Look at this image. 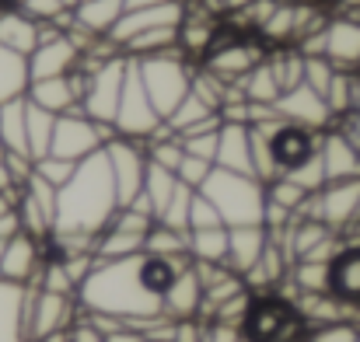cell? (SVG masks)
I'll use <instances>...</instances> for the list:
<instances>
[{"mask_svg":"<svg viewBox=\"0 0 360 342\" xmlns=\"http://www.w3.org/2000/svg\"><path fill=\"white\" fill-rule=\"evenodd\" d=\"M336 126H340V129H347V133H357V136H360V112H350L347 119H340Z\"/></svg>","mask_w":360,"mask_h":342,"instance_id":"681fc988","label":"cell"},{"mask_svg":"<svg viewBox=\"0 0 360 342\" xmlns=\"http://www.w3.org/2000/svg\"><path fill=\"white\" fill-rule=\"evenodd\" d=\"M165 119L158 115L147 88H143V77H140V67L136 60H129L126 67V84H122V98H120V112H116V136L126 140H150L158 133Z\"/></svg>","mask_w":360,"mask_h":342,"instance_id":"ba28073f","label":"cell"},{"mask_svg":"<svg viewBox=\"0 0 360 342\" xmlns=\"http://www.w3.org/2000/svg\"><path fill=\"white\" fill-rule=\"evenodd\" d=\"M53 129H56V115L35 102H28V150H32V161H42L49 157V147H53Z\"/></svg>","mask_w":360,"mask_h":342,"instance_id":"1f68e13d","label":"cell"},{"mask_svg":"<svg viewBox=\"0 0 360 342\" xmlns=\"http://www.w3.org/2000/svg\"><path fill=\"white\" fill-rule=\"evenodd\" d=\"M175 189H179L175 171H168V168H161V164H154V161H150L147 178H143V192H147V199H150V206H154V213H158V217H161V213H165V206L172 203Z\"/></svg>","mask_w":360,"mask_h":342,"instance_id":"836d02e7","label":"cell"},{"mask_svg":"<svg viewBox=\"0 0 360 342\" xmlns=\"http://www.w3.org/2000/svg\"><path fill=\"white\" fill-rule=\"evenodd\" d=\"M42 265H46V241L21 230L7 241L4 248V258H0V279L4 283H18V287H28V283H39L42 276Z\"/></svg>","mask_w":360,"mask_h":342,"instance_id":"8fae6325","label":"cell"},{"mask_svg":"<svg viewBox=\"0 0 360 342\" xmlns=\"http://www.w3.org/2000/svg\"><path fill=\"white\" fill-rule=\"evenodd\" d=\"M214 115H221V112H214V109H210V105H207V102L196 95V91H189V98H186V102L175 109V112L168 115L165 122H168V126H172V129L182 136L186 129H193V126H200V122H207V119H214Z\"/></svg>","mask_w":360,"mask_h":342,"instance_id":"e575fe53","label":"cell"},{"mask_svg":"<svg viewBox=\"0 0 360 342\" xmlns=\"http://www.w3.org/2000/svg\"><path fill=\"white\" fill-rule=\"evenodd\" d=\"M241 91H245V98L248 102H255V105H276L280 102V95H283V88H280V81H276V74H273V67H269V60H262L252 74H245L238 81Z\"/></svg>","mask_w":360,"mask_h":342,"instance_id":"f1b7e54d","label":"cell"},{"mask_svg":"<svg viewBox=\"0 0 360 342\" xmlns=\"http://www.w3.org/2000/svg\"><path fill=\"white\" fill-rule=\"evenodd\" d=\"M28 88H32L28 56L0 46V105L14 102V98H28Z\"/></svg>","mask_w":360,"mask_h":342,"instance_id":"4316f807","label":"cell"},{"mask_svg":"<svg viewBox=\"0 0 360 342\" xmlns=\"http://www.w3.org/2000/svg\"><path fill=\"white\" fill-rule=\"evenodd\" d=\"M193 196H196V189H189V185H182V182H179V189H175L172 203L165 206V213L158 217V224H165V228H172V230H186V234H189V210H193Z\"/></svg>","mask_w":360,"mask_h":342,"instance_id":"d590c367","label":"cell"},{"mask_svg":"<svg viewBox=\"0 0 360 342\" xmlns=\"http://www.w3.org/2000/svg\"><path fill=\"white\" fill-rule=\"evenodd\" d=\"M354 112H360V70H354Z\"/></svg>","mask_w":360,"mask_h":342,"instance_id":"f907efd6","label":"cell"},{"mask_svg":"<svg viewBox=\"0 0 360 342\" xmlns=\"http://www.w3.org/2000/svg\"><path fill=\"white\" fill-rule=\"evenodd\" d=\"M182 21H186V4L182 0H158V4H147V7H126V14L120 18V25L112 28L109 39L122 49L140 32L172 28V25H182Z\"/></svg>","mask_w":360,"mask_h":342,"instance_id":"7c38bea8","label":"cell"},{"mask_svg":"<svg viewBox=\"0 0 360 342\" xmlns=\"http://www.w3.org/2000/svg\"><path fill=\"white\" fill-rule=\"evenodd\" d=\"M70 342H105V336H102V332H98L84 315H81V318H77V325L70 329Z\"/></svg>","mask_w":360,"mask_h":342,"instance_id":"bcb514c9","label":"cell"},{"mask_svg":"<svg viewBox=\"0 0 360 342\" xmlns=\"http://www.w3.org/2000/svg\"><path fill=\"white\" fill-rule=\"evenodd\" d=\"M308 342H360L357 322H333V325H319L308 332Z\"/></svg>","mask_w":360,"mask_h":342,"instance_id":"ee69618b","label":"cell"},{"mask_svg":"<svg viewBox=\"0 0 360 342\" xmlns=\"http://www.w3.org/2000/svg\"><path fill=\"white\" fill-rule=\"evenodd\" d=\"M63 4H67V7H70V11H74V7H77V4H81V0H63Z\"/></svg>","mask_w":360,"mask_h":342,"instance_id":"11a10c76","label":"cell"},{"mask_svg":"<svg viewBox=\"0 0 360 342\" xmlns=\"http://www.w3.org/2000/svg\"><path fill=\"white\" fill-rule=\"evenodd\" d=\"M210 171H214V164L210 161H203V157H193V154H186L182 157V164H179V171H175V178L182 182V185H189V189H203V182L210 178Z\"/></svg>","mask_w":360,"mask_h":342,"instance_id":"7bdbcfd3","label":"cell"},{"mask_svg":"<svg viewBox=\"0 0 360 342\" xmlns=\"http://www.w3.org/2000/svg\"><path fill=\"white\" fill-rule=\"evenodd\" d=\"M189 258L193 262H228V228L189 230Z\"/></svg>","mask_w":360,"mask_h":342,"instance_id":"4dcf8cb0","label":"cell"},{"mask_svg":"<svg viewBox=\"0 0 360 342\" xmlns=\"http://www.w3.org/2000/svg\"><path fill=\"white\" fill-rule=\"evenodd\" d=\"M0 342H32L25 322V287L0 279Z\"/></svg>","mask_w":360,"mask_h":342,"instance_id":"d4e9b609","label":"cell"},{"mask_svg":"<svg viewBox=\"0 0 360 342\" xmlns=\"http://www.w3.org/2000/svg\"><path fill=\"white\" fill-rule=\"evenodd\" d=\"M333 77H336V67H333L329 56H304V84H308L311 91H319V95L326 98Z\"/></svg>","mask_w":360,"mask_h":342,"instance_id":"f35d334b","label":"cell"},{"mask_svg":"<svg viewBox=\"0 0 360 342\" xmlns=\"http://www.w3.org/2000/svg\"><path fill=\"white\" fill-rule=\"evenodd\" d=\"M322 164H326V178L329 182H347V178H360V154L357 147L350 143V136L340 129V126H333V129H326V136H322Z\"/></svg>","mask_w":360,"mask_h":342,"instance_id":"ac0fdd59","label":"cell"},{"mask_svg":"<svg viewBox=\"0 0 360 342\" xmlns=\"http://www.w3.org/2000/svg\"><path fill=\"white\" fill-rule=\"evenodd\" d=\"M105 157H109V168H112V182H116L120 206H129V203L143 192V178H147V168H150L147 143H143V140L112 136V140L105 143Z\"/></svg>","mask_w":360,"mask_h":342,"instance_id":"9c48e42d","label":"cell"},{"mask_svg":"<svg viewBox=\"0 0 360 342\" xmlns=\"http://www.w3.org/2000/svg\"><path fill=\"white\" fill-rule=\"evenodd\" d=\"M308 196H311V192H304V189H301L297 182H290L287 175H280L276 182L266 185V199L276 203V206H283V210H290L294 217H297V210L308 203Z\"/></svg>","mask_w":360,"mask_h":342,"instance_id":"8d00e7d4","label":"cell"},{"mask_svg":"<svg viewBox=\"0 0 360 342\" xmlns=\"http://www.w3.org/2000/svg\"><path fill=\"white\" fill-rule=\"evenodd\" d=\"M287 178L297 182L304 192H322V189L329 185V178H326V164H322V154H315L311 161H304L301 168H294Z\"/></svg>","mask_w":360,"mask_h":342,"instance_id":"ab89813d","label":"cell"},{"mask_svg":"<svg viewBox=\"0 0 360 342\" xmlns=\"http://www.w3.org/2000/svg\"><path fill=\"white\" fill-rule=\"evenodd\" d=\"M224 126V122H221ZM217 136H221V129H207V133H193V136H182V147H186V154H193V157H203V161H217Z\"/></svg>","mask_w":360,"mask_h":342,"instance_id":"f6af8a7d","label":"cell"},{"mask_svg":"<svg viewBox=\"0 0 360 342\" xmlns=\"http://www.w3.org/2000/svg\"><path fill=\"white\" fill-rule=\"evenodd\" d=\"M122 14H126V0H81L74 7V25L95 39H109Z\"/></svg>","mask_w":360,"mask_h":342,"instance_id":"603a6c76","label":"cell"},{"mask_svg":"<svg viewBox=\"0 0 360 342\" xmlns=\"http://www.w3.org/2000/svg\"><path fill=\"white\" fill-rule=\"evenodd\" d=\"M105 342H140V332H133V329L126 325V329H120V332L105 336Z\"/></svg>","mask_w":360,"mask_h":342,"instance_id":"c3c4849f","label":"cell"},{"mask_svg":"<svg viewBox=\"0 0 360 342\" xmlns=\"http://www.w3.org/2000/svg\"><path fill=\"white\" fill-rule=\"evenodd\" d=\"M0 154H4V150H0Z\"/></svg>","mask_w":360,"mask_h":342,"instance_id":"94428289","label":"cell"},{"mask_svg":"<svg viewBox=\"0 0 360 342\" xmlns=\"http://www.w3.org/2000/svg\"><path fill=\"white\" fill-rule=\"evenodd\" d=\"M290 297L297 294H329V262H315V258H297L290 265Z\"/></svg>","mask_w":360,"mask_h":342,"instance_id":"83f0119b","label":"cell"},{"mask_svg":"<svg viewBox=\"0 0 360 342\" xmlns=\"http://www.w3.org/2000/svg\"><path fill=\"white\" fill-rule=\"evenodd\" d=\"M326 56L333 60L336 70H360V18L357 14L329 18Z\"/></svg>","mask_w":360,"mask_h":342,"instance_id":"e0dca14e","label":"cell"},{"mask_svg":"<svg viewBox=\"0 0 360 342\" xmlns=\"http://www.w3.org/2000/svg\"><path fill=\"white\" fill-rule=\"evenodd\" d=\"M84 60V53L74 46V39L63 32V35H53V39H42L39 49L28 56V70H32V81H46V77H67L70 70H77Z\"/></svg>","mask_w":360,"mask_h":342,"instance_id":"9a60e30c","label":"cell"},{"mask_svg":"<svg viewBox=\"0 0 360 342\" xmlns=\"http://www.w3.org/2000/svg\"><path fill=\"white\" fill-rule=\"evenodd\" d=\"M112 136H116L112 126H102V122L88 119L81 109H74V112L56 115V129H53V147H49V154L81 164L84 157L105 150V143H109Z\"/></svg>","mask_w":360,"mask_h":342,"instance_id":"8992f818","label":"cell"},{"mask_svg":"<svg viewBox=\"0 0 360 342\" xmlns=\"http://www.w3.org/2000/svg\"><path fill=\"white\" fill-rule=\"evenodd\" d=\"M273 109H276V115H280L283 122H297V126H308V129H319V133H326V129L336 126V119L329 112L326 98H322L319 91H311L308 84H297V88L283 91Z\"/></svg>","mask_w":360,"mask_h":342,"instance_id":"5bb4252c","label":"cell"},{"mask_svg":"<svg viewBox=\"0 0 360 342\" xmlns=\"http://www.w3.org/2000/svg\"><path fill=\"white\" fill-rule=\"evenodd\" d=\"M39 32H42V25L32 21L21 7L0 11V46H7L21 56H32L39 49Z\"/></svg>","mask_w":360,"mask_h":342,"instance_id":"484cf974","label":"cell"},{"mask_svg":"<svg viewBox=\"0 0 360 342\" xmlns=\"http://www.w3.org/2000/svg\"><path fill=\"white\" fill-rule=\"evenodd\" d=\"M147 4H158V0H126V7H147Z\"/></svg>","mask_w":360,"mask_h":342,"instance_id":"f5cc1de1","label":"cell"},{"mask_svg":"<svg viewBox=\"0 0 360 342\" xmlns=\"http://www.w3.org/2000/svg\"><path fill=\"white\" fill-rule=\"evenodd\" d=\"M0 150L32 157L28 150V98H14L0 105Z\"/></svg>","mask_w":360,"mask_h":342,"instance_id":"cb8c5ba5","label":"cell"},{"mask_svg":"<svg viewBox=\"0 0 360 342\" xmlns=\"http://www.w3.org/2000/svg\"><path fill=\"white\" fill-rule=\"evenodd\" d=\"M77 318H81V304L74 294H53V290L39 287L35 304H32V339L70 332L77 325Z\"/></svg>","mask_w":360,"mask_h":342,"instance_id":"4fadbf2b","label":"cell"},{"mask_svg":"<svg viewBox=\"0 0 360 342\" xmlns=\"http://www.w3.org/2000/svg\"><path fill=\"white\" fill-rule=\"evenodd\" d=\"M11 7H18V0H0V11H11Z\"/></svg>","mask_w":360,"mask_h":342,"instance_id":"db71d44e","label":"cell"},{"mask_svg":"<svg viewBox=\"0 0 360 342\" xmlns=\"http://www.w3.org/2000/svg\"><path fill=\"white\" fill-rule=\"evenodd\" d=\"M140 342H154V339H143V336H140Z\"/></svg>","mask_w":360,"mask_h":342,"instance_id":"6f0895ef","label":"cell"},{"mask_svg":"<svg viewBox=\"0 0 360 342\" xmlns=\"http://www.w3.org/2000/svg\"><path fill=\"white\" fill-rule=\"evenodd\" d=\"M4 248H7V241H0V258H4Z\"/></svg>","mask_w":360,"mask_h":342,"instance_id":"9f6ffc18","label":"cell"},{"mask_svg":"<svg viewBox=\"0 0 360 342\" xmlns=\"http://www.w3.org/2000/svg\"><path fill=\"white\" fill-rule=\"evenodd\" d=\"M241 342H245V339H241Z\"/></svg>","mask_w":360,"mask_h":342,"instance_id":"6125c7cd","label":"cell"},{"mask_svg":"<svg viewBox=\"0 0 360 342\" xmlns=\"http://www.w3.org/2000/svg\"><path fill=\"white\" fill-rule=\"evenodd\" d=\"M322 136L319 129H308V126H297V122H276L269 129V150H273V161L280 168V175H290L294 168H301L304 161H311L319 150H322Z\"/></svg>","mask_w":360,"mask_h":342,"instance_id":"30bf717a","label":"cell"},{"mask_svg":"<svg viewBox=\"0 0 360 342\" xmlns=\"http://www.w3.org/2000/svg\"><path fill=\"white\" fill-rule=\"evenodd\" d=\"M200 192L217 206V213L224 217L228 228H262L266 185L255 175H238V171L214 168Z\"/></svg>","mask_w":360,"mask_h":342,"instance_id":"277c9868","label":"cell"},{"mask_svg":"<svg viewBox=\"0 0 360 342\" xmlns=\"http://www.w3.org/2000/svg\"><path fill=\"white\" fill-rule=\"evenodd\" d=\"M329 294L343 304L360 308V244L340 248V255L329 262Z\"/></svg>","mask_w":360,"mask_h":342,"instance_id":"d6986e66","label":"cell"},{"mask_svg":"<svg viewBox=\"0 0 360 342\" xmlns=\"http://www.w3.org/2000/svg\"><path fill=\"white\" fill-rule=\"evenodd\" d=\"M269 244V230L266 228H228V269L245 276L248 269H255V262L262 258Z\"/></svg>","mask_w":360,"mask_h":342,"instance_id":"7402d4cb","label":"cell"},{"mask_svg":"<svg viewBox=\"0 0 360 342\" xmlns=\"http://www.w3.org/2000/svg\"><path fill=\"white\" fill-rule=\"evenodd\" d=\"M126 67H129V56H122V53L91 67L88 91L81 98V112L88 115V119L116 129V112H120L122 84H126Z\"/></svg>","mask_w":360,"mask_h":342,"instance_id":"52a82bcc","label":"cell"},{"mask_svg":"<svg viewBox=\"0 0 360 342\" xmlns=\"http://www.w3.org/2000/svg\"><path fill=\"white\" fill-rule=\"evenodd\" d=\"M182 4H189V0H182Z\"/></svg>","mask_w":360,"mask_h":342,"instance_id":"680465c9","label":"cell"},{"mask_svg":"<svg viewBox=\"0 0 360 342\" xmlns=\"http://www.w3.org/2000/svg\"><path fill=\"white\" fill-rule=\"evenodd\" d=\"M18 4H21V0H18Z\"/></svg>","mask_w":360,"mask_h":342,"instance_id":"91938a15","label":"cell"},{"mask_svg":"<svg viewBox=\"0 0 360 342\" xmlns=\"http://www.w3.org/2000/svg\"><path fill=\"white\" fill-rule=\"evenodd\" d=\"M143 251L147 255H165V258H182V255H189V234L172 230L165 224H154L150 234L143 237Z\"/></svg>","mask_w":360,"mask_h":342,"instance_id":"d6a6232c","label":"cell"},{"mask_svg":"<svg viewBox=\"0 0 360 342\" xmlns=\"http://www.w3.org/2000/svg\"><path fill=\"white\" fill-rule=\"evenodd\" d=\"M74 171H77V164L74 161H63V157H42V161H35V175L39 178H46L49 185H56V189H63L70 178H74Z\"/></svg>","mask_w":360,"mask_h":342,"instance_id":"60d3db41","label":"cell"},{"mask_svg":"<svg viewBox=\"0 0 360 342\" xmlns=\"http://www.w3.org/2000/svg\"><path fill=\"white\" fill-rule=\"evenodd\" d=\"M120 210V196H116V182H112V168L105 150L84 157L74 171V178L60 189L56 199V224L53 234H84V237H98L102 230L112 224Z\"/></svg>","mask_w":360,"mask_h":342,"instance_id":"7a4b0ae2","label":"cell"},{"mask_svg":"<svg viewBox=\"0 0 360 342\" xmlns=\"http://www.w3.org/2000/svg\"><path fill=\"white\" fill-rule=\"evenodd\" d=\"M203 279L196 272V265H189L175 283L172 290L165 294V315L182 322V318H203Z\"/></svg>","mask_w":360,"mask_h":342,"instance_id":"ffe728a7","label":"cell"},{"mask_svg":"<svg viewBox=\"0 0 360 342\" xmlns=\"http://www.w3.org/2000/svg\"><path fill=\"white\" fill-rule=\"evenodd\" d=\"M207 228H228V224L217 213V206L203 192H196L193 196V210H189V230H207Z\"/></svg>","mask_w":360,"mask_h":342,"instance_id":"b9f144b4","label":"cell"},{"mask_svg":"<svg viewBox=\"0 0 360 342\" xmlns=\"http://www.w3.org/2000/svg\"><path fill=\"white\" fill-rule=\"evenodd\" d=\"M207 342H241V329H235V325H221V322H210Z\"/></svg>","mask_w":360,"mask_h":342,"instance_id":"7dc6e473","label":"cell"},{"mask_svg":"<svg viewBox=\"0 0 360 342\" xmlns=\"http://www.w3.org/2000/svg\"><path fill=\"white\" fill-rule=\"evenodd\" d=\"M143 255L116 258V262H95L88 279L77 287V304L84 315H112L122 318L133 332H140L147 322L165 315V301L147 290L140 272Z\"/></svg>","mask_w":360,"mask_h":342,"instance_id":"6da1fadb","label":"cell"},{"mask_svg":"<svg viewBox=\"0 0 360 342\" xmlns=\"http://www.w3.org/2000/svg\"><path fill=\"white\" fill-rule=\"evenodd\" d=\"M315 199H319V221H326L336 234H343L360 217V178L329 182L322 192H315Z\"/></svg>","mask_w":360,"mask_h":342,"instance_id":"2e32d148","label":"cell"},{"mask_svg":"<svg viewBox=\"0 0 360 342\" xmlns=\"http://www.w3.org/2000/svg\"><path fill=\"white\" fill-rule=\"evenodd\" d=\"M32 342H70V332H56V336H42V339H32Z\"/></svg>","mask_w":360,"mask_h":342,"instance_id":"816d5d0a","label":"cell"},{"mask_svg":"<svg viewBox=\"0 0 360 342\" xmlns=\"http://www.w3.org/2000/svg\"><path fill=\"white\" fill-rule=\"evenodd\" d=\"M214 168L252 175V136H248V126H245V122H224V126H221Z\"/></svg>","mask_w":360,"mask_h":342,"instance_id":"44dd1931","label":"cell"},{"mask_svg":"<svg viewBox=\"0 0 360 342\" xmlns=\"http://www.w3.org/2000/svg\"><path fill=\"white\" fill-rule=\"evenodd\" d=\"M95 255L102 262H116V258H133L143 255V234H129L120 228H105L95 241Z\"/></svg>","mask_w":360,"mask_h":342,"instance_id":"f546056e","label":"cell"},{"mask_svg":"<svg viewBox=\"0 0 360 342\" xmlns=\"http://www.w3.org/2000/svg\"><path fill=\"white\" fill-rule=\"evenodd\" d=\"M308 318L301 315L297 301L280 290L252 294V304L241 322L245 342H308Z\"/></svg>","mask_w":360,"mask_h":342,"instance_id":"3957f363","label":"cell"},{"mask_svg":"<svg viewBox=\"0 0 360 342\" xmlns=\"http://www.w3.org/2000/svg\"><path fill=\"white\" fill-rule=\"evenodd\" d=\"M147 157H150L154 164L168 168V171H179V164H182V157H186V147H182V140H179V136L150 140V143H147Z\"/></svg>","mask_w":360,"mask_h":342,"instance_id":"74e56055","label":"cell"},{"mask_svg":"<svg viewBox=\"0 0 360 342\" xmlns=\"http://www.w3.org/2000/svg\"><path fill=\"white\" fill-rule=\"evenodd\" d=\"M140 67V77H143V88L154 102V109L161 119L175 112L189 91H193V77H196V63L182 53V49H168V53H158V56H143L136 60Z\"/></svg>","mask_w":360,"mask_h":342,"instance_id":"5b68a950","label":"cell"}]
</instances>
